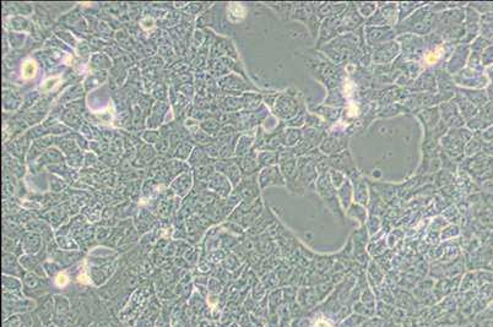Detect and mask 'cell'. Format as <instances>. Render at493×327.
<instances>
[{
  "label": "cell",
  "mask_w": 493,
  "mask_h": 327,
  "mask_svg": "<svg viewBox=\"0 0 493 327\" xmlns=\"http://www.w3.org/2000/svg\"><path fill=\"white\" fill-rule=\"evenodd\" d=\"M33 327H44V324L39 320V318L37 315H34V324Z\"/></svg>",
  "instance_id": "obj_10"
},
{
  "label": "cell",
  "mask_w": 493,
  "mask_h": 327,
  "mask_svg": "<svg viewBox=\"0 0 493 327\" xmlns=\"http://www.w3.org/2000/svg\"><path fill=\"white\" fill-rule=\"evenodd\" d=\"M21 74L22 78L26 79V80L33 78L34 74H36V65H34L33 61H26V63L22 64Z\"/></svg>",
  "instance_id": "obj_8"
},
{
  "label": "cell",
  "mask_w": 493,
  "mask_h": 327,
  "mask_svg": "<svg viewBox=\"0 0 493 327\" xmlns=\"http://www.w3.org/2000/svg\"><path fill=\"white\" fill-rule=\"evenodd\" d=\"M2 327H4V326H2Z\"/></svg>",
  "instance_id": "obj_14"
},
{
  "label": "cell",
  "mask_w": 493,
  "mask_h": 327,
  "mask_svg": "<svg viewBox=\"0 0 493 327\" xmlns=\"http://www.w3.org/2000/svg\"><path fill=\"white\" fill-rule=\"evenodd\" d=\"M303 135H304V140H307L309 143H312L314 147H316V146L318 145L319 142H320L321 138H323L321 131L317 130V129H312V128L306 129V130L303 131Z\"/></svg>",
  "instance_id": "obj_7"
},
{
  "label": "cell",
  "mask_w": 493,
  "mask_h": 327,
  "mask_svg": "<svg viewBox=\"0 0 493 327\" xmlns=\"http://www.w3.org/2000/svg\"><path fill=\"white\" fill-rule=\"evenodd\" d=\"M57 282H58V286H65L66 282H68V277L65 274H59Z\"/></svg>",
  "instance_id": "obj_9"
},
{
  "label": "cell",
  "mask_w": 493,
  "mask_h": 327,
  "mask_svg": "<svg viewBox=\"0 0 493 327\" xmlns=\"http://www.w3.org/2000/svg\"><path fill=\"white\" fill-rule=\"evenodd\" d=\"M348 146V140L346 138L340 137H329L328 140H324L323 145H321V150L325 153H334L340 152L341 150L346 148Z\"/></svg>",
  "instance_id": "obj_5"
},
{
  "label": "cell",
  "mask_w": 493,
  "mask_h": 327,
  "mask_svg": "<svg viewBox=\"0 0 493 327\" xmlns=\"http://www.w3.org/2000/svg\"><path fill=\"white\" fill-rule=\"evenodd\" d=\"M42 301L36 309V314L39 320L46 326L51 325L52 320L54 319V299L41 298Z\"/></svg>",
  "instance_id": "obj_3"
},
{
  "label": "cell",
  "mask_w": 493,
  "mask_h": 327,
  "mask_svg": "<svg viewBox=\"0 0 493 327\" xmlns=\"http://www.w3.org/2000/svg\"><path fill=\"white\" fill-rule=\"evenodd\" d=\"M2 288H4L5 293L21 296V284H20V282L17 279L11 278V277H4V279H2Z\"/></svg>",
  "instance_id": "obj_6"
},
{
  "label": "cell",
  "mask_w": 493,
  "mask_h": 327,
  "mask_svg": "<svg viewBox=\"0 0 493 327\" xmlns=\"http://www.w3.org/2000/svg\"><path fill=\"white\" fill-rule=\"evenodd\" d=\"M47 327H59V326H56V325H52V324H51V325H49V326H47Z\"/></svg>",
  "instance_id": "obj_13"
},
{
  "label": "cell",
  "mask_w": 493,
  "mask_h": 327,
  "mask_svg": "<svg viewBox=\"0 0 493 327\" xmlns=\"http://www.w3.org/2000/svg\"><path fill=\"white\" fill-rule=\"evenodd\" d=\"M70 303L65 297L57 296L54 298V323L59 327H64L69 321Z\"/></svg>",
  "instance_id": "obj_1"
},
{
  "label": "cell",
  "mask_w": 493,
  "mask_h": 327,
  "mask_svg": "<svg viewBox=\"0 0 493 327\" xmlns=\"http://www.w3.org/2000/svg\"><path fill=\"white\" fill-rule=\"evenodd\" d=\"M111 327H124V326H120V325H112Z\"/></svg>",
  "instance_id": "obj_12"
},
{
  "label": "cell",
  "mask_w": 493,
  "mask_h": 327,
  "mask_svg": "<svg viewBox=\"0 0 493 327\" xmlns=\"http://www.w3.org/2000/svg\"><path fill=\"white\" fill-rule=\"evenodd\" d=\"M34 315L32 313L14 314L5 319L2 326L4 327H33Z\"/></svg>",
  "instance_id": "obj_4"
},
{
  "label": "cell",
  "mask_w": 493,
  "mask_h": 327,
  "mask_svg": "<svg viewBox=\"0 0 493 327\" xmlns=\"http://www.w3.org/2000/svg\"><path fill=\"white\" fill-rule=\"evenodd\" d=\"M90 327H111V326H108L107 324H93V325Z\"/></svg>",
  "instance_id": "obj_11"
},
{
  "label": "cell",
  "mask_w": 493,
  "mask_h": 327,
  "mask_svg": "<svg viewBox=\"0 0 493 327\" xmlns=\"http://www.w3.org/2000/svg\"><path fill=\"white\" fill-rule=\"evenodd\" d=\"M328 163L329 167H333L334 169L336 170H344V172L348 170V173L357 170L356 169L355 164H353L352 157H351L348 151H345V152L341 153V155L339 156H334V157H331L330 160H328Z\"/></svg>",
  "instance_id": "obj_2"
}]
</instances>
